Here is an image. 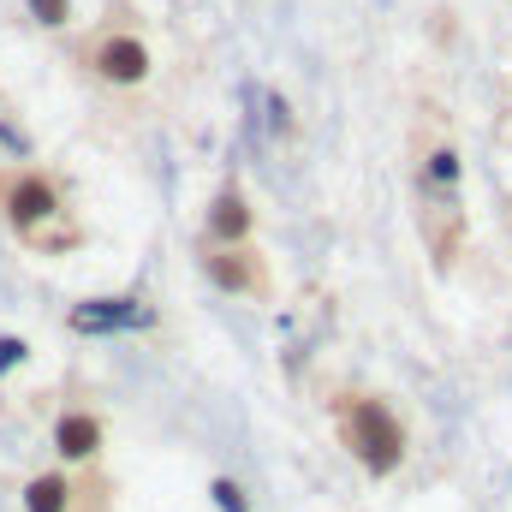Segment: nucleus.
<instances>
[{"mask_svg": "<svg viewBox=\"0 0 512 512\" xmlns=\"http://www.w3.org/2000/svg\"><path fill=\"white\" fill-rule=\"evenodd\" d=\"M340 441H346V453L370 471V477H393L399 465H405V423L393 417V405L387 399H364V393H352V399H340Z\"/></svg>", "mask_w": 512, "mask_h": 512, "instance_id": "f257e3e1", "label": "nucleus"}, {"mask_svg": "<svg viewBox=\"0 0 512 512\" xmlns=\"http://www.w3.org/2000/svg\"><path fill=\"white\" fill-rule=\"evenodd\" d=\"M0 215L24 245H36L48 227L66 221V191L42 167H12V173H0Z\"/></svg>", "mask_w": 512, "mask_h": 512, "instance_id": "f03ea898", "label": "nucleus"}, {"mask_svg": "<svg viewBox=\"0 0 512 512\" xmlns=\"http://www.w3.org/2000/svg\"><path fill=\"white\" fill-rule=\"evenodd\" d=\"M84 66H90L102 84H114V90H137L155 60H149L143 36H131V30H102V36L84 48Z\"/></svg>", "mask_w": 512, "mask_h": 512, "instance_id": "7ed1b4c3", "label": "nucleus"}, {"mask_svg": "<svg viewBox=\"0 0 512 512\" xmlns=\"http://www.w3.org/2000/svg\"><path fill=\"white\" fill-rule=\"evenodd\" d=\"M102 441H108V429H102V417H96L90 405H66V411L54 417V453H60L66 471H72V465H96Z\"/></svg>", "mask_w": 512, "mask_h": 512, "instance_id": "20e7f679", "label": "nucleus"}, {"mask_svg": "<svg viewBox=\"0 0 512 512\" xmlns=\"http://www.w3.org/2000/svg\"><path fill=\"white\" fill-rule=\"evenodd\" d=\"M203 268H209V280L221 286V292H262V268H256L251 245H209L203 251Z\"/></svg>", "mask_w": 512, "mask_h": 512, "instance_id": "39448f33", "label": "nucleus"}, {"mask_svg": "<svg viewBox=\"0 0 512 512\" xmlns=\"http://www.w3.org/2000/svg\"><path fill=\"white\" fill-rule=\"evenodd\" d=\"M78 477L60 465V471H42V477H30L24 483V495H18V507L24 512H78Z\"/></svg>", "mask_w": 512, "mask_h": 512, "instance_id": "423d86ee", "label": "nucleus"}, {"mask_svg": "<svg viewBox=\"0 0 512 512\" xmlns=\"http://www.w3.org/2000/svg\"><path fill=\"white\" fill-rule=\"evenodd\" d=\"M131 322H149V310H137V298H90V304L72 310L78 334H114V328H131Z\"/></svg>", "mask_w": 512, "mask_h": 512, "instance_id": "0eeeda50", "label": "nucleus"}, {"mask_svg": "<svg viewBox=\"0 0 512 512\" xmlns=\"http://www.w3.org/2000/svg\"><path fill=\"white\" fill-rule=\"evenodd\" d=\"M245 239H251V203L239 185H227L209 203V245H245Z\"/></svg>", "mask_w": 512, "mask_h": 512, "instance_id": "6e6552de", "label": "nucleus"}, {"mask_svg": "<svg viewBox=\"0 0 512 512\" xmlns=\"http://www.w3.org/2000/svg\"><path fill=\"white\" fill-rule=\"evenodd\" d=\"M24 12H30V24H42V30H66V24L78 18L72 0H24Z\"/></svg>", "mask_w": 512, "mask_h": 512, "instance_id": "1a4fd4ad", "label": "nucleus"}, {"mask_svg": "<svg viewBox=\"0 0 512 512\" xmlns=\"http://www.w3.org/2000/svg\"><path fill=\"white\" fill-rule=\"evenodd\" d=\"M24 358H30V346H24L18 334H0V376H6V370H18Z\"/></svg>", "mask_w": 512, "mask_h": 512, "instance_id": "9d476101", "label": "nucleus"}, {"mask_svg": "<svg viewBox=\"0 0 512 512\" xmlns=\"http://www.w3.org/2000/svg\"><path fill=\"white\" fill-rule=\"evenodd\" d=\"M215 501H221V512H245V489L227 483V477H215Z\"/></svg>", "mask_w": 512, "mask_h": 512, "instance_id": "9b49d317", "label": "nucleus"}]
</instances>
